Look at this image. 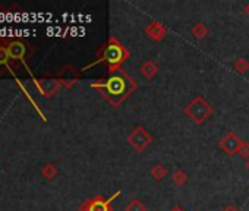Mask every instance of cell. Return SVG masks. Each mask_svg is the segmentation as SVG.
I'll list each match as a JSON object with an SVG mask.
<instances>
[{
	"label": "cell",
	"mask_w": 249,
	"mask_h": 211,
	"mask_svg": "<svg viewBox=\"0 0 249 211\" xmlns=\"http://www.w3.org/2000/svg\"><path fill=\"white\" fill-rule=\"evenodd\" d=\"M242 144V140L234 134V132H227L220 141H218V147L221 148V151H224L229 157L237 154V150Z\"/></svg>",
	"instance_id": "cell-8"
},
{
	"label": "cell",
	"mask_w": 249,
	"mask_h": 211,
	"mask_svg": "<svg viewBox=\"0 0 249 211\" xmlns=\"http://www.w3.org/2000/svg\"><path fill=\"white\" fill-rule=\"evenodd\" d=\"M41 175L47 179V180H52L57 176V167L53 164V163H46L43 167H41Z\"/></svg>",
	"instance_id": "cell-15"
},
{
	"label": "cell",
	"mask_w": 249,
	"mask_h": 211,
	"mask_svg": "<svg viewBox=\"0 0 249 211\" xmlns=\"http://www.w3.org/2000/svg\"><path fill=\"white\" fill-rule=\"evenodd\" d=\"M233 68H234V70H236V72H239V73H245V72H248V70H249V62H248L245 57H239V59L233 63Z\"/></svg>",
	"instance_id": "cell-17"
},
{
	"label": "cell",
	"mask_w": 249,
	"mask_h": 211,
	"mask_svg": "<svg viewBox=\"0 0 249 211\" xmlns=\"http://www.w3.org/2000/svg\"><path fill=\"white\" fill-rule=\"evenodd\" d=\"M120 191L114 192L110 198H104L101 195H95L89 199H85L81 205H79V211H113V201L120 196Z\"/></svg>",
	"instance_id": "cell-5"
},
{
	"label": "cell",
	"mask_w": 249,
	"mask_h": 211,
	"mask_svg": "<svg viewBox=\"0 0 249 211\" xmlns=\"http://www.w3.org/2000/svg\"><path fill=\"white\" fill-rule=\"evenodd\" d=\"M140 70H141V75H142L145 79L151 81V79H154V76L159 73V65H157L156 62H153V60H147V62H144V63L141 65Z\"/></svg>",
	"instance_id": "cell-12"
},
{
	"label": "cell",
	"mask_w": 249,
	"mask_h": 211,
	"mask_svg": "<svg viewBox=\"0 0 249 211\" xmlns=\"http://www.w3.org/2000/svg\"><path fill=\"white\" fill-rule=\"evenodd\" d=\"M185 116L189 118L196 125H202L213 113L214 109L213 106L202 97V95H196L183 110Z\"/></svg>",
	"instance_id": "cell-3"
},
{
	"label": "cell",
	"mask_w": 249,
	"mask_h": 211,
	"mask_svg": "<svg viewBox=\"0 0 249 211\" xmlns=\"http://www.w3.org/2000/svg\"><path fill=\"white\" fill-rule=\"evenodd\" d=\"M172 179H173V182H175L178 186H185L186 182H188V175H186L185 170H176V172L173 173Z\"/></svg>",
	"instance_id": "cell-16"
},
{
	"label": "cell",
	"mask_w": 249,
	"mask_h": 211,
	"mask_svg": "<svg viewBox=\"0 0 249 211\" xmlns=\"http://www.w3.org/2000/svg\"><path fill=\"white\" fill-rule=\"evenodd\" d=\"M172 211H185L182 207H179V205H176V207H173V210Z\"/></svg>",
	"instance_id": "cell-22"
},
{
	"label": "cell",
	"mask_w": 249,
	"mask_h": 211,
	"mask_svg": "<svg viewBox=\"0 0 249 211\" xmlns=\"http://www.w3.org/2000/svg\"><path fill=\"white\" fill-rule=\"evenodd\" d=\"M245 167H246V170L249 172V158L246 160V163H245Z\"/></svg>",
	"instance_id": "cell-23"
},
{
	"label": "cell",
	"mask_w": 249,
	"mask_h": 211,
	"mask_svg": "<svg viewBox=\"0 0 249 211\" xmlns=\"http://www.w3.org/2000/svg\"><path fill=\"white\" fill-rule=\"evenodd\" d=\"M57 78L60 79V82H62L63 87H66L68 89H71V88L78 82V79H79V72H78L73 66L66 65V66L60 70V73L57 75Z\"/></svg>",
	"instance_id": "cell-11"
},
{
	"label": "cell",
	"mask_w": 249,
	"mask_h": 211,
	"mask_svg": "<svg viewBox=\"0 0 249 211\" xmlns=\"http://www.w3.org/2000/svg\"><path fill=\"white\" fill-rule=\"evenodd\" d=\"M150 175H151L156 180H163V179L169 175V172H167V169H166L161 163H157V164H154V166L150 169Z\"/></svg>",
	"instance_id": "cell-14"
},
{
	"label": "cell",
	"mask_w": 249,
	"mask_h": 211,
	"mask_svg": "<svg viewBox=\"0 0 249 211\" xmlns=\"http://www.w3.org/2000/svg\"><path fill=\"white\" fill-rule=\"evenodd\" d=\"M210 30L207 28V25L204 22H196L192 28H191V34L196 38V40H204L208 35Z\"/></svg>",
	"instance_id": "cell-13"
},
{
	"label": "cell",
	"mask_w": 249,
	"mask_h": 211,
	"mask_svg": "<svg viewBox=\"0 0 249 211\" xmlns=\"http://www.w3.org/2000/svg\"><path fill=\"white\" fill-rule=\"evenodd\" d=\"M223 211H240L239 208H236L234 205H227V207H224L223 208Z\"/></svg>",
	"instance_id": "cell-20"
},
{
	"label": "cell",
	"mask_w": 249,
	"mask_h": 211,
	"mask_svg": "<svg viewBox=\"0 0 249 211\" xmlns=\"http://www.w3.org/2000/svg\"><path fill=\"white\" fill-rule=\"evenodd\" d=\"M8 52L14 63L19 68L28 56L33 54V46L24 38H5Z\"/></svg>",
	"instance_id": "cell-4"
},
{
	"label": "cell",
	"mask_w": 249,
	"mask_h": 211,
	"mask_svg": "<svg viewBox=\"0 0 249 211\" xmlns=\"http://www.w3.org/2000/svg\"><path fill=\"white\" fill-rule=\"evenodd\" d=\"M34 85L40 94H43L46 98H50L59 91V88L62 87V82L57 76H44V78H36Z\"/></svg>",
	"instance_id": "cell-7"
},
{
	"label": "cell",
	"mask_w": 249,
	"mask_h": 211,
	"mask_svg": "<svg viewBox=\"0 0 249 211\" xmlns=\"http://www.w3.org/2000/svg\"><path fill=\"white\" fill-rule=\"evenodd\" d=\"M89 87L92 89H97L111 107H119L122 103L126 101L137 91L138 82L124 70L119 69L114 73H110L107 78L91 82Z\"/></svg>",
	"instance_id": "cell-1"
},
{
	"label": "cell",
	"mask_w": 249,
	"mask_h": 211,
	"mask_svg": "<svg viewBox=\"0 0 249 211\" xmlns=\"http://www.w3.org/2000/svg\"><path fill=\"white\" fill-rule=\"evenodd\" d=\"M128 144L137 151V153H144L153 142V135L142 126H137L128 137H126Z\"/></svg>",
	"instance_id": "cell-6"
},
{
	"label": "cell",
	"mask_w": 249,
	"mask_h": 211,
	"mask_svg": "<svg viewBox=\"0 0 249 211\" xmlns=\"http://www.w3.org/2000/svg\"><path fill=\"white\" fill-rule=\"evenodd\" d=\"M126 211H147V207H145V204L142 202V201H140V199H132L128 205H126V208H124Z\"/></svg>",
	"instance_id": "cell-18"
},
{
	"label": "cell",
	"mask_w": 249,
	"mask_h": 211,
	"mask_svg": "<svg viewBox=\"0 0 249 211\" xmlns=\"http://www.w3.org/2000/svg\"><path fill=\"white\" fill-rule=\"evenodd\" d=\"M14 69H18V66L11 59L5 38H0V75L5 72H14Z\"/></svg>",
	"instance_id": "cell-9"
},
{
	"label": "cell",
	"mask_w": 249,
	"mask_h": 211,
	"mask_svg": "<svg viewBox=\"0 0 249 211\" xmlns=\"http://www.w3.org/2000/svg\"><path fill=\"white\" fill-rule=\"evenodd\" d=\"M243 12H245V15L249 18V3H246V5L243 6Z\"/></svg>",
	"instance_id": "cell-21"
},
{
	"label": "cell",
	"mask_w": 249,
	"mask_h": 211,
	"mask_svg": "<svg viewBox=\"0 0 249 211\" xmlns=\"http://www.w3.org/2000/svg\"><path fill=\"white\" fill-rule=\"evenodd\" d=\"M129 57H131V52L128 50V47H124L116 37H110L97 50V59L89 65H87L82 70H87L88 68H92L100 63H106L108 73H114Z\"/></svg>",
	"instance_id": "cell-2"
},
{
	"label": "cell",
	"mask_w": 249,
	"mask_h": 211,
	"mask_svg": "<svg viewBox=\"0 0 249 211\" xmlns=\"http://www.w3.org/2000/svg\"><path fill=\"white\" fill-rule=\"evenodd\" d=\"M237 154H239L242 158L248 160V158H249V142L242 141V144H240V147H239V150H237Z\"/></svg>",
	"instance_id": "cell-19"
},
{
	"label": "cell",
	"mask_w": 249,
	"mask_h": 211,
	"mask_svg": "<svg viewBox=\"0 0 249 211\" xmlns=\"http://www.w3.org/2000/svg\"><path fill=\"white\" fill-rule=\"evenodd\" d=\"M144 31H145V34H147L154 43L163 41V40L167 37V34H169L167 28H166L161 22H159V21H151V22L145 27Z\"/></svg>",
	"instance_id": "cell-10"
}]
</instances>
